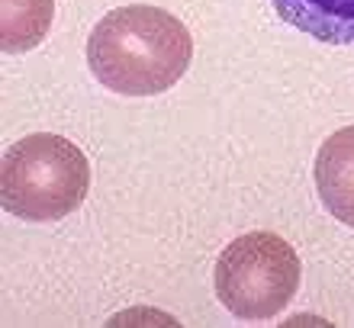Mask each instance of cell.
I'll use <instances>...</instances> for the list:
<instances>
[{
  "mask_svg": "<svg viewBox=\"0 0 354 328\" xmlns=\"http://www.w3.org/2000/svg\"><path fill=\"white\" fill-rule=\"evenodd\" d=\"M52 0H0V48L19 55L36 48L52 29Z\"/></svg>",
  "mask_w": 354,
  "mask_h": 328,
  "instance_id": "8992f818",
  "label": "cell"
},
{
  "mask_svg": "<svg viewBox=\"0 0 354 328\" xmlns=\"http://www.w3.org/2000/svg\"><path fill=\"white\" fill-rule=\"evenodd\" d=\"M287 26L328 46H354V0H270Z\"/></svg>",
  "mask_w": 354,
  "mask_h": 328,
  "instance_id": "5b68a950",
  "label": "cell"
},
{
  "mask_svg": "<svg viewBox=\"0 0 354 328\" xmlns=\"http://www.w3.org/2000/svg\"><path fill=\"white\" fill-rule=\"evenodd\" d=\"M299 258L277 232H248L225 244L213 271L216 296L239 319H270L297 296Z\"/></svg>",
  "mask_w": 354,
  "mask_h": 328,
  "instance_id": "3957f363",
  "label": "cell"
},
{
  "mask_svg": "<svg viewBox=\"0 0 354 328\" xmlns=\"http://www.w3.org/2000/svg\"><path fill=\"white\" fill-rule=\"evenodd\" d=\"M194 39L174 13L149 3L110 10L87 39V65L122 97L165 94L187 75Z\"/></svg>",
  "mask_w": 354,
  "mask_h": 328,
  "instance_id": "6da1fadb",
  "label": "cell"
},
{
  "mask_svg": "<svg viewBox=\"0 0 354 328\" xmlns=\"http://www.w3.org/2000/svg\"><path fill=\"white\" fill-rule=\"evenodd\" d=\"M316 190L328 213L354 229V126L322 142L316 155Z\"/></svg>",
  "mask_w": 354,
  "mask_h": 328,
  "instance_id": "277c9868",
  "label": "cell"
},
{
  "mask_svg": "<svg viewBox=\"0 0 354 328\" xmlns=\"http://www.w3.org/2000/svg\"><path fill=\"white\" fill-rule=\"evenodd\" d=\"M91 190L87 155L71 139L36 132L10 145L0 168L3 209L29 222L71 216Z\"/></svg>",
  "mask_w": 354,
  "mask_h": 328,
  "instance_id": "7a4b0ae2",
  "label": "cell"
}]
</instances>
